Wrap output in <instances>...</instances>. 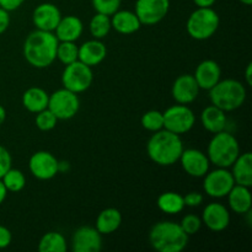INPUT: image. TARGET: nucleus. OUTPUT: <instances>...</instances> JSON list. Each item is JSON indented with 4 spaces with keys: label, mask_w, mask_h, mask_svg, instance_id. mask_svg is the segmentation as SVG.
Listing matches in <instances>:
<instances>
[{
    "label": "nucleus",
    "mask_w": 252,
    "mask_h": 252,
    "mask_svg": "<svg viewBox=\"0 0 252 252\" xmlns=\"http://www.w3.org/2000/svg\"><path fill=\"white\" fill-rule=\"evenodd\" d=\"M239 1H240L241 4L246 5V6H250V5L252 4V0H239Z\"/></svg>",
    "instance_id": "nucleus-46"
},
{
    "label": "nucleus",
    "mask_w": 252,
    "mask_h": 252,
    "mask_svg": "<svg viewBox=\"0 0 252 252\" xmlns=\"http://www.w3.org/2000/svg\"><path fill=\"white\" fill-rule=\"evenodd\" d=\"M199 86L192 74H182L174 81L171 88V95L177 103L189 105L199 95Z\"/></svg>",
    "instance_id": "nucleus-16"
},
{
    "label": "nucleus",
    "mask_w": 252,
    "mask_h": 252,
    "mask_svg": "<svg viewBox=\"0 0 252 252\" xmlns=\"http://www.w3.org/2000/svg\"><path fill=\"white\" fill-rule=\"evenodd\" d=\"M112 25H111V16L108 15L100 14L96 12L90 20L89 24V30L94 38L96 39H103L108 33H110Z\"/></svg>",
    "instance_id": "nucleus-29"
},
{
    "label": "nucleus",
    "mask_w": 252,
    "mask_h": 252,
    "mask_svg": "<svg viewBox=\"0 0 252 252\" xmlns=\"http://www.w3.org/2000/svg\"><path fill=\"white\" fill-rule=\"evenodd\" d=\"M68 250L65 236L58 231L44 234L38 243L39 252H65Z\"/></svg>",
    "instance_id": "nucleus-28"
},
{
    "label": "nucleus",
    "mask_w": 252,
    "mask_h": 252,
    "mask_svg": "<svg viewBox=\"0 0 252 252\" xmlns=\"http://www.w3.org/2000/svg\"><path fill=\"white\" fill-rule=\"evenodd\" d=\"M219 25L220 17L213 7H197L187 19L186 30L191 38L206 41L216 34Z\"/></svg>",
    "instance_id": "nucleus-6"
},
{
    "label": "nucleus",
    "mask_w": 252,
    "mask_h": 252,
    "mask_svg": "<svg viewBox=\"0 0 252 252\" xmlns=\"http://www.w3.org/2000/svg\"><path fill=\"white\" fill-rule=\"evenodd\" d=\"M217 0H193L197 7H212L216 4Z\"/></svg>",
    "instance_id": "nucleus-41"
},
{
    "label": "nucleus",
    "mask_w": 252,
    "mask_h": 252,
    "mask_svg": "<svg viewBox=\"0 0 252 252\" xmlns=\"http://www.w3.org/2000/svg\"><path fill=\"white\" fill-rule=\"evenodd\" d=\"M158 208L165 214H169V216H175V214H179L186 208L184 202V196L180 194L179 192H172L167 191L164 193L160 194L158 197Z\"/></svg>",
    "instance_id": "nucleus-27"
},
{
    "label": "nucleus",
    "mask_w": 252,
    "mask_h": 252,
    "mask_svg": "<svg viewBox=\"0 0 252 252\" xmlns=\"http://www.w3.org/2000/svg\"><path fill=\"white\" fill-rule=\"evenodd\" d=\"M34 123H36V127L39 130H42V132H49V130L56 128L57 123H58V118L51 112V110L44 108V110L36 113Z\"/></svg>",
    "instance_id": "nucleus-33"
},
{
    "label": "nucleus",
    "mask_w": 252,
    "mask_h": 252,
    "mask_svg": "<svg viewBox=\"0 0 252 252\" xmlns=\"http://www.w3.org/2000/svg\"><path fill=\"white\" fill-rule=\"evenodd\" d=\"M122 224V213L117 208H106L98 213L95 228L101 235H110L120 229Z\"/></svg>",
    "instance_id": "nucleus-25"
},
{
    "label": "nucleus",
    "mask_w": 252,
    "mask_h": 252,
    "mask_svg": "<svg viewBox=\"0 0 252 252\" xmlns=\"http://www.w3.org/2000/svg\"><path fill=\"white\" fill-rule=\"evenodd\" d=\"M10 12L0 7V34L4 33L10 26Z\"/></svg>",
    "instance_id": "nucleus-40"
},
{
    "label": "nucleus",
    "mask_w": 252,
    "mask_h": 252,
    "mask_svg": "<svg viewBox=\"0 0 252 252\" xmlns=\"http://www.w3.org/2000/svg\"><path fill=\"white\" fill-rule=\"evenodd\" d=\"M235 181L225 167H217L214 170H209L203 176V189L207 196L212 198H224L228 196L230 189H233Z\"/></svg>",
    "instance_id": "nucleus-10"
},
{
    "label": "nucleus",
    "mask_w": 252,
    "mask_h": 252,
    "mask_svg": "<svg viewBox=\"0 0 252 252\" xmlns=\"http://www.w3.org/2000/svg\"><path fill=\"white\" fill-rule=\"evenodd\" d=\"M49 94L44 89L33 86L27 89L22 95V106L31 113H38L39 111L48 107Z\"/></svg>",
    "instance_id": "nucleus-26"
},
{
    "label": "nucleus",
    "mask_w": 252,
    "mask_h": 252,
    "mask_svg": "<svg viewBox=\"0 0 252 252\" xmlns=\"http://www.w3.org/2000/svg\"><path fill=\"white\" fill-rule=\"evenodd\" d=\"M111 25L116 32L121 34H133L143 26L134 11L118 10L111 16Z\"/></svg>",
    "instance_id": "nucleus-22"
},
{
    "label": "nucleus",
    "mask_w": 252,
    "mask_h": 252,
    "mask_svg": "<svg viewBox=\"0 0 252 252\" xmlns=\"http://www.w3.org/2000/svg\"><path fill=\"white\" fill-rule=\"evenodd\" d=\"M225 113L226 112L214 105L207 106L201 113V122L204 129L212 134L225 130L226 125H228V118Z\"/></svg>",
    "instance_id": "nucleus-23"
},
{
    "label": "nucleus",
    "mask_w": 252,
    "mask_h": 252,
    "mask_svg": "<svg viewBox=\"0 0 252 252\" xmlns=\"http://www.w3.org/2000/svg\"><path fill=\"white\" fill-rule=\"evenodd\" d=\"M5 120H6V110H5L4 106L0 105V127L5 122Z\"/></svg>",
    "instance_id": "nucleus-45"
},
{
    "label": "nucleus",
    "mask_w": 252,
    "mask_h": 252,
    "mask_svg": "<svg viewBox=\"0 0 252 252\" xmlns=\"http://www.w3.org/2000/svg\"><path fill=\"white\" fill-rule=\"evenodd\" d=\"M106 56H107V48L102 39H89L79 46L78 61L91 68L100 65L106 59Z\"/></svg>",
    "instance_id": "nucleus-19"
},
{
    "label": "nucleus",
    "mask_w": 252,
    "mask_h": 252,
    "mask_svg": "<svg viewBox=\"0 0 252 252\" xmlns=\"http://www.w3.org/2000/svg\"><path fill=\"white\" fill-rule=\"evenodd\" d=\"M180 225L189 236L196 235L202 228V219L197 217L196 214H187L182 218Z\"/></svg>",
    "instance_id": "nucleus-35"
},
{
    "label": "nucleus",
    "mask_w": 252,
    "mask_h": 252,
    "mask_svg": "<svg viewBox=\"0 0 252 252\" xmlns=\"http://www.w3.org/2000/svg\"><path fill=\"white\" fill-rule=\"evenodd\" d=\"M184 202L185 206L189 207V208H196V207H199L202 203H203V194L201 192H189L187 194L184 196Z\"/></svg>",
    "instance_id": "nucleus-37"
},
{
    "label": "nucleus",
    "mask_w": 252,
    "mask_h": 252,
    "mask_svg": "<svg viewBox=\"0 0 252 252\" xmlns=\"http://www.w3.org/2000/svg\"><path fill=\"white\" fill-rule=\"evenodd\" d=\"M48 110L58 118V121H68L75 117L80 110V100L78 94L68 89H58L49 95Z\"/></svg>",
    "instance_id": "nucleus-7"
},
{
    "label": "nucleus",
    "mask_w": 252,
    "mask_h": 252,
    "mask_svg": "<svg viewBox=\"0 0 252 252\" xmlns=\"http://www.w3.org/2000/svg\"><path fill=\"white\" fill-rule=\"evenodd\" d=\"M26 0H0V7L11 12L20 9Z\"/></svg>",
    "instance_id": "nucleus-39"
},
{
    "label": "nucleus",
    "mask_w": 252,
    "mask_h": 252,
    "mask_svg": "<svg viewBox=\"0 0 252 252\" xmlns=\"http://www.w3.org/2000/svg\"><path fill=\"white\" fill-rule=\"evenodd\" d=\"M79 56V46H76L75 42H65L62 41L57 47V59L64 65L74 63L78 61Z\"/></svg>",
    "instance_id": "nucleus-31"
},
{
    "label": "nucleus",
    "mask_w": 252,
    "mask_h": 252,
    "mask_svg": "<svg viewBox=\"0 0 252 252\" xmlns=\"http://www.w3.org/2000/svg\"><path fill=\"white\" fill-rule=\"evenodd\" d=\"M226 197H228L229 208L233 213L245 216L251 211L252 196L250 187L235 184Z\"/></svg>",
    "instance_id": "nucleus-21"
},
{
    "label": "nucleus",
    "mask_w": 252,
    "mask_h": 252,
    "mask_svg": "<svg viewBox=\"0 0 252 252\" xmlns=\"http://www.w3.org/2000/svg\"><path fill=\"white\" fill-rule=\"evenodd\" d=\"M162 116L165 129L179 135L189 133L196 125V115L187 105L177 103L171 106L162 112Z\"/></svg>",
    "instance_id": "nucleus-9"
},
{
    "label": "nucleus",
    "mask_w": 252,
    "mask_h": 252,
    "mask_svg": "<svg viewBox=\"0 0 252 252\" xmlns=\"http://www.w3.org/2000/svg\"><path fill=\"white\" fill-rule=\"evenodd\" d=\"M84 32V24L78 16L68 15L62 16L58 26L54 30V34L59 42H76Z\"/></svg>",
    "instance_id": "nucleus-20"
},
{
    "label": "nucleus",
    "mask_w": 252,
    "mask_h": 252,
    "mask_svg": "<svg viewBox=\"0 0 252 252\" xmlns=\"http://www.w3.org/2000/svg\"><path fill=\"white\" fill-rule=\"evenodd\" d=\"M179 161L184 171L194 179H202L211 167V161L207 154L198 149H192V148L184 149Z\"/></svg>",
    "instance_id": "nucleus-14"
},
{
    "label": "nucleus",
    "mask_w": 252,
    "mask_h": 252,
    "mask_svg": "<svg viewBox=\"0 0 252 252\" xmlns=\"http://www.w3.org/2000/svg\"><path fill=\"white\" fill-rule=\"evenodd\" d=\"M12 158L9 150L5 147L0 145V179L6 174L7 170L11 167Z\"/></svg>",
    "instance_id": "nucleus-36"
},
{
    "label": "nucleus",
    "mask_w": 252,
    "mask_h": 252,
    "mask_svg": "<svg viewBox=\"0 0 252 252\" xmlns=\"http://www.w3.org/2000/svg\"><path fill=\"white\" fill-rule=\"evenodd\" d=\"M12 241V234L6 226L0 225V250L9 248Z\"/></svg>",
    "instance_id": "nucleus-38"
},
{
    "label": "nucleus",
    "mask_w": 252,
    "mask_h": 252,
    "mask_svg": "<svg viewBox=\"0 0 252 252\" xmlns=\"http://www.w3.org/2000/svg\"><path fill=\"white\" fill-rule=\"evenodd\" d=\"M230 167L236 185L246 187L252 186V154L250 152L243 154L240 153Z\"/></svg>",
    "instance_id": "nucleus-24"
},
{
    "label": "nucleus",
    "mask_w": 252,
    "mask_h": 252,
    "mask_svg": "<svg viewBox=\"0 0 252 252\" xmlns=\"http://www.w3.org/2000/svg\"><path fill=\"white\" fill-rule=\"evenodd\" d=\"M240 155V144L235 135L221 130L212 137L207 148V157L216 167L229 169Z\"/></svg>",
    "instance_id": "nucleus-5"
},
{
    "label": "nucleus",
    "mask_w": 252,
    "mask_h": 252,
    "mask_svg": "<svg viewBox=\"0 0 252 252\" xmlns=\"http://www.w3.org/2000/svg\"><path fill=\"white\" fill-rule=\"evenodd\" d=\"M245 80H246V84H248L249 86L252 85V63L248 64V66H246L245 69Z\"/></svg>",
    "instance_id": "nucleus-42"
},
{
    "label": "nucleus",
    "mask_w": 252,
    "mask_h": 252,
    "mask_svg": "<svg viewBox=\"0 0 252 252\" xmlns=\"http://www.w3.org/2000/svg\"><path fill=\"white\" fill-rule=\"evenodd\" d=\"M184 149L181 135L165 128L153 133L147 144L148 157L159 166H171L176 164Z\"/></svg>",
    "instance_id": "nucleus-2"
},
{
    "label": "nucleus",
    "mask_w": 252,
    "mask_h": 252,
    "mask_svg": "<svg viewBox=\"0 0 252 252\" xmlns=\"http://www.w3.org/2000/svg\"><path fill=\"white\" fill-rule=\"evenodd\" d=\"M59 160L47 150H39L32 154L29 160V169L32 176L41 181H48L56 177L58 172Z\"/></svg>",
    "instance_id": "nucleus-12"
},
{
    "label": "nucleus",
    "mask_w": 252,
    "mask_h": 252,
    "mask_svg": "<svg viewBox=\"0 0 252 252\" xmlns=\"http://www.w3.org/2000/svg\"><path fill=\"white\" fill-rule=\"evenodd\" d=\"M193 76L201 90L209 91L221 79V68L213 59H206L197 65Z\"/></svg>",
    "instance_id": "nucleus-18"
},
{
    "label": "nucleus",
    "mask_w": 252,
    "mask_h": 252,
    "mask_svg": "<svg viewBox=\"0 0 252 252\" xmlns=\"http://www.w3.org/2000/svg\"><path fill=\"white\" fill-rule=\"evenodd\" d=\"M6 196H7V189L6 187L4 186L1 180H0V204L4 203V201L6 199Z\"/></svg>",
    "instance_id": "nucleus-44"
},
{
    "label": "nucleus",
    "mask_w": 252,
    "mask_h": 252,
    "mask_svg": "<svg viewBox=\"0 0 252 252\" xmlns=\"http://www.w3.org/2000/svg\"><path fill=\"white\" fill-rule=\"evenodd\" d=\"M70 170V164L68 161H58V172H68Z\"/></svg>",
    "instance_id": "nucleus-43"
},
{
    "label": "nucleus",
    "mask_w": 252,
    "mask_h": 252,
    "mask_svg": "<svg viewBox=\"0 0 252 252\" xmlns=\"http://www.w3.org/2000/svg\"><path fill=\"white\" fill-rule=\"evenodd\" d=\"M93 68L81 63L80 61H76L65 65L63 74H62L63 88L68 89L75 94L85 93L93 85Z\"/></svg>",
    "instance_id": "nucleus-8"
},
{
    "label": "nucleus",
    "mask_w": 252,
    "mask_h": 252,
    "mask_svg": "<svg viewBox=\"0 0 252 252\" xmlns=\"http://www.w3.org/2000/svg\"><path fill=\"white\" fill-rule=\"evenodd\" d=\"M58 43L54 32L34 30L25 39L22 54L27 63L33 68H48L57 59Z\"/></svg>",
    "instance_id": "nucleus-1"
},
{
    "label": "nucleus",
    "mask_w": 252,
    "mask_h": 252,
    "mask_svg": "<svg viewBox=\"0 0 252 252\" xmlns=\"http://www.w3.org/2000/svg\"><path fill=\"white\" fill-rule=\"evenodd\" d=\"M201 219L202 224H204L209 230L220 233L225 230L230 224V212L224 204L213 202L204 207Z\"/></svg>",
    "instance_id": "nucleus-15"
},
{
    "label": "nucleus",
    "mask_w": 252,
    "mask_h": 252,
    "mask_svg": "<svg viewBox=\"0 0 252 252\" xmlns=\"http://www.w3.org/2000/svg\"><path fill=\"white\" fill-rule=\"evenodd\" d=\"M189 236L180 223L171 220L158 221L149 231V243L158 252H181L186 249Z\"/></svg>",
    "instance_id": "nucleus-3"
},
{
    "label": "nucleus",
    "mask_w": 252,
    "mask_h": 252,
    "mask_svg": "<svg viewBox=\"0 0 252 252\" xmlns=\"http://www.w3.org/2000/svg\"><path fill=\"white\" fill-rule=\"evenodd\" d=\"M140 123H142V127L148 132H158L164 128V116L160 111L150 110L142 116Z\"/></svg>",
    "instance_id": "nucleus-32"
},
{
    "label": "nucleus",
    "mask_w": 252,
    "mask_h": 252,
    "mask_svg": "<svg viewBox=\"0 0 252 252\" xmlns=\"http://www.w3.org/2000/svg\"><path fill=\"white\" fill-rule=\"evenodd\" d=\"M102 235L95 226L84 225L76 229L71 236V250L74 252H100Z\"/></svg>",
    "instance_id": "nucleus-13"
},
{
    "label": "nucleus",
    "mask_w": 252,
    "mask_h": 252,
    "mask_svg": "<svg viewBox=\"0 0 252 252\" xmlns=\"http://www.w3.org/2000/svg\"><path fill=\"white\" fill-rule=\"evenodd\" d=\"M170 10V0H137L134 12L142 25L154 26L166 17Z\"/></svg>",
    "instance_id": "nucleus-11"
},
{
    "label": "nucleus",
    "mask_w": 252,
    "mask_h": 252,
    "mask_svg": "<svg viewBox=\"0 0 252 252\" xmlns=\"http://www.w3.org/2000/svg\"><path fill=\"white\" fill-rule=\"evenodd\" d=\"M248 91L245 85L236 79H224L219 80L209 90V98L212 105L217 106L224 112H231L245 103Z\"/></svg>",
    "instance_id": "nucleus-4"
},
{
    "label": "nucleus",
    "mask_w": 252,
    "mask_h": 252,
    "mask_svg": "<svg viewBox=\"0 0 252 252\" xmlns=\"http://www.w3.org/2000/svg\"><path fill=\"white\" fill-rule=\"evenodd\" d=\"M0 180L2 181L4 186L6 187L7 192L17 193V192H21L26 186V177H25L24 172L21 170L12 169V167H10L6 174Z\"/></svg>",
    "instance_id": "nucleus-30"
},
{
    "label": "nucleus",
    "mask_w": 252,
    "mask_h": 252,
    "mask_svg": "<svg viewBox=\"0 0 252 252\" xmlns=\"http://www.w3.org/2000/svg\"><path fill=\"white\" fill-rule=\"evenodd\" d=\"M91 4L96 12L112 16L116 11L121 9L122 0H91Z\"/></svg>",
    "instance_id": "nucleus-34"
},
{
    "label": "nucleus",
    "mask_w": 252,
    "mask_h": 252,
    "mask_svg": "<svg viewBox=\"0 0 252 252\" xmlns=\"http://www.w3.org/2000/svg\"><path fill=\"white\" fill-rule=\"evenodd\" d=\"M62 19V12L57 5L52 2H42L37 5L32 14V22L36 30L54 32Z\"/></svg>",
    "instance_id": "nucleus-17"
}]
</instances>
